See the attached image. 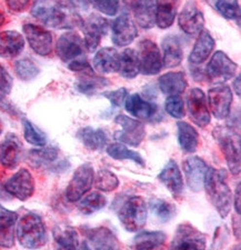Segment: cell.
Listing matches in <instances>:
<instances>
[{"instance_id": "cell-32", "label": "cell", "mask_w": 241, "mask_h": 250, "mask_svg": "<svg viewBox=\"0 0 241 250\" xmlns=\"http://www.w3.org/2000/svg\"><path fill=\"white\" fill-rule=\"evenodd\" d=\"M166 240L162 231H141L132 240V250H155Z\"/></svg>"}, {"instance_id": "cell-38", "label": "cell", "mask_w": 241, "mask_h": 250, "mask_svg": "<svg viewBox=\"0 0 241 250\" xmlns=\"http://www.w3.org/2000/svg\"><path fill=\"white\" fill-rule=\"evenodd\" d=\"M106 205L107 198L102 195V193H100L98 191H92L89 195L85 196L81 200H80L78 208L83 215H91V213L102 209Z\"/></svg>"}, {"instance_id": "cell-50", "label": "cell", "mask_w": 241, "mask_h": 250, "mask_svg": "<svg viewBox=\"0 0 241 250\" xmlns=\"http://www.w3.org/2000/svg\"><path fill=\"white\" fill-rule=\"evenodd\" d=\"M68 67H69L70 70L76 71V72H81L82 75L94 74V69H92L90 64L88 63V62L85 59L72 60Z\"/></svg>"}, {"instance_id": "cell-17", "label": "cell", "mask_w": 241, "mask_h": 250, "mask_svg": "<svg viewBox=\"0 0 241 250\" xmlns=\"http://www.w3.org/2000/svg\"><path fill=\"white\" fill-rule=\"evenodd\" d=\"M184 178L190 190L199 192L203 189L204 177L208 170V166L204 161L197 156H191L183 161L182 165Z\"/></svg>"}, {"instance_id": "cell-52", "label": "cell", "mask_w": 241, "mask_h": 250, "mask_svg": "<svg viewBox=\"0 0 241 250\" xmlns=\"http://www.w3.org/2000/svg\"><path fill=\"white\" fill-rule=\"evenodd\" d=\"M0 109H2L3 111H6L7 114H9L11 116H17V109L13 106V104L5 98V96L2 94H0Z\"/></svg>"}, {"instance_id": "cell-33", "label": "cell", "mask_w": 241, "mask_h": 250, "mask_svg": "<svg viewBox=\"0 0 241 250\" xmlns=\"http://www.w3.org/2000/svg\"><path fill=\"white\" fill-rule=\"evenodd\" d=\"M119 74L124 78L132 79L139 74V62L137 51L131 48L123 50L119 59Z\"/></svg>"}, {"instance_id": "cell-6", "label": "cell", "mask_w": 241, "mask_h": 250, "mask_svg": "<svg viewBox=\"0 0 241 250\" xmlns=\"http://www.w3.org/2000/svg\"><path fill=\"white\" fill-rule=\"evenodd\" d=\"M206 235L190 224H181L177 228L170 250H206Z\"/></svg>"}, {"instance_id": "cell-28", "label": "cell", "mask_w": 241, "mask_h": 250, "mask_svg": "<svg viewBox=\"0 0 241 250\" xmlns=\"http://www.w3.org/2000/svg\"><path fill=\"white\" fill-rule=\"evenodd\" d=\"M215 48V40L207 30H202L189 56V62L194 64H201L206 62Z\"/></svg>"}, {"instance_id": "cell-8", "label": "cell", "mask_w": 241, "mask_h": 250, "mask_svg": "<svg viewBox=\"0 0 241 250\" xmlns=\"http://www.w3.org/2000/svg\"><path fill=\"white\" fill-rule=\"evenodd\" d=\"M139 62V71L142 75L152 76L160 72L162 68V58L158 46L149 39L139 42L137 52Z\"/></svg>"}, {"instance_id": "cell-56", "label": "cell", "mask_w": 241, "mask_h": 250, "mask_svg": "<svg viewBox=\"0 0 241 250\" xmlns=\"http://www.w3.org/2000/svg\"><path fill=\"white\" fill-rule=\"evenodd\" d=\"M78 250H92V249H91V247L89 246V244L87 243V241H82V243L79 245Z\"/></svg>"}, {"instance_id": "cell-37", "label": "cell", "mask_w": 241, "mask_h": 250, "mask_svg": "<svg viewBox=\"0 0 241 250\" xmlns=\"http://www.w3.org/2000/svg\"><path fill=\"white\" fill-rule=\"evenodd\" d=\"M148 206H149L152 215H154L159 221H161V223H168V221L171 220L175 217V206L168 203L166 200L152 198L149 200Z\"/></svg>"}, {"instance_id": "cell-59", "label": "cell", "mask_w": 241, "mask_h": 250, "mask_svg": "<svg viewBox=\"0 0 241 250\" xmlns=\"http://www.w3.org/2000/svg\"><path fill=\"white\" fill-rule=\"evenodd\" d=\"M2 131V126H1V122H0V134H1Z\"/></svg>"}, {"instance_id": "cell-21", "label": "cell", "mask_w": 241, "mask_h": 250, "mask_svg": "<svg viewBox=\"0 0 241 250\" xmlns=\"http://www.w3.org/2000/svg\"><path fill=\"white\" fill-rule=\"evenodd\" d=\"M158 179L167 187L172 196L179 198L183 192V180L181 171L175 160H169L159 173Z\"/></svg>"}, {"instance_id": "cell-14", "label": "cell", "mask_w": 241, "mask_h": 250, "mask_svg": "<svg viewBox=\"0 0 241 250\" xmlns=\"http://www.w3.org/2000/svg\"><path fill=\"white\" fill-rule=\"evenodd\" d=\"M178 25L183 32L190 36H199L203 30L204 17L197 3L188 1L184 3L181 13L178 16Z\"/></svg>"}, {"instance_id": "cell-39", "label": "cell", "mask_w": 241, "mask_h": 250, "mask_svg": "<svg viewBox=\"0 0 241 250\" xmlns=\"http://www.w3.org/2000/svg\"><path fill=\"white\" fill-rule=\"evenodd\" d=\"M107 154L114 159H117V160L129 159V160L135 161L136 164H139L140 166H144V161L142 159V157L140 156L138 152L130 150L129 148H127L122 144L109 145V146L107 147Z\"/></svg>"}, {"instance_id": "cell-47", "label": "cell", "mask_w": 241, "mask_h": 250, "mask_svg": "<svg viewBox=\"0 0 241 250\" xmlns=\"http://www.w3.org/2000/svg\"><path fill=\"white\" fill-rule=\"evenodd\" d=\"M92 6L96 9L99 10L100 13L106 14L108 16H115L118 13L120 3L119 1H116V0H112V1H109V0H106V1H92Z\"/></svg>"}, {"instance_id": "cell-24", "label": "cell", "mask_w": 241, "mask_h": 250, "mask_svg": "<svg viewBox=\"0 0 241 250\" xmlns=\"http://www.w3.org/2000/svg\"><path fill=\"white\" fill-rule=\"evenodd\" d=\"M23 48H25V39L18 31L6 30L0 32V57H17Z\"/></svg>"}, {"instance_id": "cell-9", "label": "cell", "mask_w": 241, "mask_h": 250, "mask_svg": "<svg viewBox=\"0 0 241 250\" xmlns=\"http://www.w3.org/2000/svg\"><path fill=\"white\" fill-rule=\"evenodd\" d=\"M115 123L121 126V131L115 132V139L132 147H138L146 136L143 124L138 119H132L124 115L116 117Z\"/></svg>"}, {"instance_id": "cell-15", "label": "cell", "mask_w": 241, "mask_h": 250, "mask_svg": "<svg viewBox=\"0 0 241 250\" xmlns=\"http://www.w3.org/2000/svg\"><path fill=\"white\" fill-rule=\"evenodd\" d=\"M208 103L210 111L217 119H224L230 114L232 92L230 87L219 84L211 88L208 92Z\"/></svg>"}, {"instance_id": "cell-36", "label": "cell", "mask_w": 241, "mask_h": 250, "mask_svg": "<svg viewBox=\"0 0 241 250\" xmlns=\"http://www.w3.org/2000/svg\"><path fill=\"white\" fill-rule=\"evenodd\" d=\"M58 158V149L55 147H45L40 149H33L28 154L29 163L35 167L47 166L52 164Z\"/></svg>"}, {"instance_id": "cell-22", "label": "cell", "mask_w": 241, "mask_h": 250, "mask_svg": "<svg viewBox=\"0 0 241 250\" xmlns=\"http://www.w3.org/2000/svg\"><path fill=\"white\" fill-rule=\"evenodd\" d=\"M162 66L166 68H175L181 63L183 59V50L179 38L174 35H168L162 39Z\"/></svg>"}, {"instance_id": "cell-13", "label": "cell", "mask_w": 241, "mask_h": 250, "mask_svg": "<svg viewBox=\"0 0 241 250\" xmlns=\"http://www.w3.org/2000/svg\"><path fill=\"white\" fill-rule=\"evenodd\" d=\"M187 108L190 119L197 126L206 127L210 124V112L207 106L204 92L199 88H192L187 95Z\"/></svg>"}, {"instance_id": "cell-26", "label": "cell", "mask_w": 241, "mask_h": 250, "mask_svg": "<svg viewBox=\"0 0 241 250\" xmlns=\"http://www.w3.org/2000/svg\"><path fill=\"white\" fill-rule=\"evenodd\" d=\"M135 19L138 26L143 29H150L156 23V1H134L130 3Z\"/></svg>"}, {"instance_id": "cell-2", "label": "cell", "mask_w": 241, "mask_h": 250, "mask_svg": "<svg viewBox=\"0 0 241 250\" xmlns=\"http://www.w3.org/2000/svg\"><path fill=\"white\" fill-rule=\"evenodd\" d=\"M203 189L220 217L226 218L232 206V193L227 184L226 171L223 169L208 168L204 177Z\"/></svg>"}, {"instance_id": "cell-3", "label": "cell", "mask_w": 241, "mask_h": 250, "mask_svg": "<svg viewBox=\"0 0 241 250\" xmlns=\"http://www.w3.org/2000/svg\"><path fill=\"white\" fill-rule=\"evenodd\" d=\"M16 235L19 244L26 249H39L47 243L45 224L34 212H28L19 219Z\"/></svg>"}, {"instance_id": "cell-1", "label": "cell", "mask_w": 241, "mask_h": 250, "mask_svg": "<svg viewBox=\"0 0 241 250\" xmlns=\"http://www.w3.org/2000/svg\"><path fill=\"white\" fill-rule=\"evenodd\" d=\"M31 15L43 25L57 29H72L81 27L83 22L71 2H35L31 8Z\"/></svg>"}, {"instance_id": "cell-23", "label": "cell", "mask_w": 241, "mask_h": 250, "mask_svg": "<svg viewBox=\"0 0 241 250\" xmlns=\"http://www.w3.org/2000/svg\"><path fill=\"white\" fill-rule=\"evenodd\" d=\"M124 107L131 116L140 120H152L155 118L157 110H158L155 104L144 100L138 94L127 97L126 102H124Z\"/></svg>"}, {"instance_id": "cell-4", "label": "cell", "mask_w": 241, "mask_h": 250, "mask_svg": "<svg viewBox=\"0 0 241 250\" xmlns=\"http://www.w3.org/2000/svg\"><path fill=\"white\" fill-rule=\"evenodd\" d=\"M214 137L227 160L229 170L232 175L240 173V136L235 129L217 127Z\"/></svg>"}, {"instance_id": "cell-12", "label": "cell", "mask_w": 241, "mask_h": 250, "mask_svg": "<svg viewBox=\"0 0 241 250\" xmlns=\"http://www.w3.org/2000/svg\"><path fill=\"white\" fill-rule=\"evenodd\" d=\"M108 20L99 15H91L82 22V31L85 36L86 48L89 51H95L100 45L101 39L106 36L108 31Z\"/></svg>"}, {"instance_id": "cell-25", "label": "cell", "mask_w": 241, "mask_h": 250, "mask_svg": "<svg viewBox=\"0 0 241 250\" xmlns=\"http://www.w3.org/2000/svg\"><path fill=\"white\" fill-rule=\"evenodd\" d=\"M119 52L111 47L101 48L94 58L95 69L101 74H112L119 70Z\"/></svg>"}, {"instance_id": "cell-19", "label": "cell", "mask_w": 241, "mask_h": 250, "mask_svg": "<svg viewBox=\"0 0 241 250\" xmlns=\"http://www.w3.org/2000/svg\"><path fill=\"white\" fill-rule=\"evenodd\" d=\"M83 49H85L83 40L77 32L74 31L66 32L60 36L56 45V52L58 57L65 62L79 57L80 55H82Z\"/></svg>"}, {"instance_id": "cell-34", "label": "cell", "mask_w": 241, "mask_h": 250, "mask_svg": "<svg viewBox=\"0 0 241 250\" xmlns=\"http://www.w3.org/2000/svg\"><path fill=\"white\" fill-rule=\"evenodd\" d=\"M177 15V5L172 1L157 2L156 25L160 29H167L172 23Z\"/></svg>"}, {"instance_id": "cell-5", "label": "cell", "mask_w": 241, "mask_h": 250, "mask_svg": "<svg viewBox=\"0 0 241 250\" xmlns=\"http://www.w3.org/2000/svg\"><path fill=\"white\" fill-rule=\"evenodd\" d=\"M118 217L127 231L137 232L144 227L147 221V204L141 197L128 198L119 209Z\"/></svg>"}, {"instance_id": "cell-54", "label": "cell", "mask_w": 241, "mask_h": 250, "mask_svg": "<svg viewBox=\"0 0 241 250\" xmlns=\"http://www.w3.org/2000/svg\"><path fill=\"white\" fill-rule=\"evenodd\" d=\"M240 200H241V197H240V184H238V186H237V189H236V196H235V208H236L237 215H240V207H241Z\"/></svg>"}, {"instance_id": "cell-7", "label": "cell", "mask_w": 241, "mask_h": 250, "mask_svg": "<svg viewBox=\"0 0 241 250\" xmlns=\"http://www.w3.org/2000/svg\"><path fill=\"white\" fill-rule=\"evenodd\" d=\"M95 171L90 164H83L77 168L66 189V198L70 203H76L90 190L94 184Z\"/></svg>"}, {"instance_id": "cell-10", "label": "cell", "mask_w": 241, "mask_h": 250, "mask_svg": "<svg viewBox=\"0 0 241 250\" xmlns=\"http://www.w3.org/2000/svg\"><path fill=\"white\" fill-rule=\"evenodd\" d=\"M237 67L238 66L223 51H217L207 64L206 76L211 83H222L234 77Z\"/></svg>"}, {"instance_id": "cell-57", "label": "cell", "mask_w": 241, "mask_h": 250, "mask_svg": "<svg viewBox=\"0 0 241 250\" xmlns=\"http://www.w3.org/2000/svg\"><path fill=\"white\" fill-rule=\"evenodd\" d=\"M77 248L71 247V246H58L57 250H76Z\"/></svg>"}, {"instance_id": "cell-53", "label": "cell", "mask_w": 241, "mask_h": 250, "mask_svg": "<svg viewBox=\"0 0 241 250\" xmlns=\"http://www.w3.org/2000/svg\"><path fill=\"white\" fill-rule=\"evenodd\" d=\"M7 6L9 7L11 10L19 13V11L25 10L26 8L29 6V2L28 1H8Z\"/></svg>"}, {"instance_id": "cell-11", "label": "cell", "mask_w": 241, "mask_h": 250, "mask_svg": "<svg viewBox=\"0 0 241 250\" xmlns=\"http://www.w3.org/2000/svg\"><path fill=\"white\" fill-rule=\"evenodd\" d=\"M5 189L15 198L25 201L29 199L35 192L34 177L28 169H20L7 180Z\"/></svg>"}, {"instance_id": "cell-55", "label": "cell", "mask_w": 241, "mask_h": 250, "mask_svg": "<svg viewBox=\"0 0 241 250\" xmlns=\"http://www.w3.org/2000/svg\"><path fill=\"white\" fill-rule=\"evenodd\" d=\"M234 87H235V90L237 92V95L240 96V90H241V88H240V75L237 76V79L235 80V83H234Z\"/></svg>"}, {"instance_id": "cell-43", "label": "cell", "mask_w": 241, "mask_h": 250, "mask_svg": "<svg viewBox=\"0 0 241 250\" xmlns=\"http://www.w3.org/2000/svg\"><path fill=\"white\" fill-rule=\"evenodd\" d=\"M54 238L58 246H71L78 247V233L71 227H58L55 228Z\"/></svg>"}, {"instance_id": "cell-45", "label": "cell", "mask_w": 241, "mask_h": 250, "mask_svg": "<svg viewBox=\"0 0 241 250\" xmlns=\"http://www.w3.org/2000/svg\"><path fill=\"white\" fill-rule=\"evenodd\" d=\"M217 10L221 14L224 18L229 20H238L240 18V7L237 1H218L216 3Z\"/></svg>"}, {"instance_id": "cell-35", "label": "cell", "mask_w": 241, "mask_h": 250, "mask_svg": "<svg viewBox=\"0 0 241 250\" xmlns=\"http://www.w3.org/2000/svg\"><path fill=\"white\" fill-rule=\"evenodd\" d=\"M108 80L102 77H98V76L94 74H87L82 75V77L78 80L76 83V88L79 92L83 95H94L99 89H102L106 86H108Z\"/></svg>"}, {"instance_id": "cell-41", "label": "cell", "mask_w": 241, "mask_h": 250, "mask_svg": "<svg viewBox=\"0 0 241 250\" xmlns=\"http://www.w3.org/2000/svg\"><path fill=\"white\" fill-rule=\"evenodd\" d=\"M95 186L100 191H112L119 186V180L114 172L101 169L95 178Z\"/></svg>"}, {"instance_id": "cell-40", "label": "cell", "mask_w": 241, "mask_h": 250, "mask_svg": "<svg viewBox=\"0 0 241 250\" xmlns=\"http://www.w3.org/2000/svg\"><path fill=\"white\" fill-rule=\"evenodd\" d=\"M22 126H23V137L28 143L34 145V146L43 147L47 143V138L42 131L35 126V125L29 122L26 118H22Z\"/></svg>"}, {"instance_id": "cell-29", "label": "cell", "mask_w": 241, "mask_h": 250, "mask_svg": "<svg viewBox=\"0 0 241 250\" xmlns=\"http://www.w3.org/2000/svg\"><path fill=\"white\" fill-rule=\"evenodd\" d=\"M87 236L95 250H119V244L114 232L108 228L99 227L87 231Z\"/></svg>"}, {"instance_id": "cell-31", "label": "cell", "mask_w": 241, "mask_h": 250, "mask_svg": "<svg viewBox=\"0 0 241 250\" xmlns=\"http://www.w3.org/2000/svg\"><path fill=\"white\" fill-rule=\"evenodd\" d=\"M178 143L186 154H192L197 150L199 144V135L196 129L186 122H178Z\"/></svg>"}, {"instance_id": "cell-42", "label": "cell", "mask_w": 241, "mask_h": 250, "mask_svg": "<svg viewBox=\"0 0 241 250\" xmlns=\"http://www.w3.org/2000/svg\"><path fill=\"white\" fill-rule=\"evenodd\" d=\"M15 71L18 77L23 82H29V80L37 77L39 74V68L36 66L31 59L22 58L16 62Z\"/></svg>"}, {"instance_id": "cell-16", "label": "cell", "mask_w": 241, "mask_h": 250, "mask_svg": "<svg viewBox=\"0 0 241 250\" xmlns=\"http://www.w3.org/2000/svg\"><path fill=\"white\" fill-rule=\"evenodd\" d=\"M111 38L116 46H129L138 36V30L130 15L123 13L116 18L111 26Z\"/></svg>"}, {"instance_id": "cell-18", "label": "cell", "mask_w": 241, "mask_h": 250, "mask_svg": "<svg viewBox=\"0 0 241 250\" xmlns=\"http://www.w3.org/2000/svg\"><path fill=\"white\" fill-rule=\"evenodd\" d=\"M23 34L36 54L40 56H48L52 51V36L45 28L26 23L23 26Z\"/></svg>"}, {"instance_id": "cell-46", "label": "cell", "mask_w": 241, "mask_h": 250, "mask_svg": "<svg viewBox=\"0 0 241 250\" xmlns=\"http://www.w3.org/2000/svg\"><path fill=\"white\" fill-rule=\"evenodd\" d=\"M18 220L17 212L11 211L9 209L2 207L0 205V229L14 228L15 224Z\"/></svg>"}, {"instance_id": "cell-27", "label": "cell", "mask_w": 241, "mask_h": 250, "mask_svg": "<svg viewBox=\"0 0 241 250\" xmlns=\"http://www.w3.org/2000/svg\"><path fill=\"white\" fill-rule=\"evenodd\" d=\"M159 88L164 95L180 96L186 90L187 79L182 71L167 72L159 78Z\"/></svg>"}, {"instance_id": "cell-58", "label": "cell", "mask_w": 241, "mask_h": 250, "mask_svg": "<svg viewBox=\"0 0 241 250\" xmlns=\"http://www.w3.org/2000/svg\"><path fill=\"white\" fill-rule=\"evenodd\" d=\"M3 22H5V16L0 13V27L3 25Z\"/></svg>"}, {"instance_id": "cell-51", "label": "cell", "mask_w": 241, "mask_h": 250, "mask_svg": "<svg viewBox=\"0 0 241 250\" xmlns=\"http://www.w3.org/2000/svg\"><path fill=\"white\" fill-rule=\"evenodd\" d=\"M15 245L14 228L0 229V247L10 248Z\"/></svg>"}, {"instance_id": "cell-20", "label": "cell", "mask_w": 241, "mask_h": 250, "mask_svg": "<svg viewBox=\"0 0 241 250\" xmlns=\"http://www.w3.org/2000/svg\"><path fill=\"white\" fill-rule=\"evenodd\" d=\"M21 143L15 134H9L0 143V164L13 169L17 166L21 156Z\"/></svg>"}, {"instance_id": "cell-48", "label": "cell", "mask_w": 241, "mask_h": 250, "mask_svg": "<svg viewBox=\"0 0 241 250\" xmlns=\"http://www.w3.org/2000/svg\"><path fill=\"white\" fill-rule=\"evenodd\" d=\"M102 96L104 98L109 100L115 107H121L128 97V90L126 88H120V89L114 90V91L103 92Z\"/></svg>"}, {"instance_id": "cell-49", "label": "cell", "mask_w": 241, "mask_h": 250, "mask_svg": "<svg viewBox=\"0 0 241 250\" xmlns=\"http://www.w3.org/2000/svg\"><path fill=\"white\" fill-rule=\"evenodd\" d=\"M13 88V78L8 71L0 66V94L8 95Z\"/></svg>"}, {"instance_id": "cell-30", "label": "cell", "mask_w": 241, "mask_h": 250, "mask_svg": "<svg viewBox=\"0 0 241 250\" xmlns=\"http://www.w3.org/2000/svg\"><path fill=\"white\" fill-rule=\"evenodd\" d=\"M77 138L81 141L83 146L90 150H102L107 144V136L102 129H95L92 127H83L77 132Z\"/></svg>"}, {"instance_id": "cell-44", "label": "cell", "mask_w": 241, "mask_h": 250, "mask_svg": "<svg viewBox=\"0 0 241 250\" xmlns=\"http://www.w3.org/2000/svg\"><path fill=\"white\" fill-rule=\"evenodd\" d=\"M164 109L171 117L180 119L186 115L183 100L180 96H169L164 104Z\"/></svg>"}]
</instances>
